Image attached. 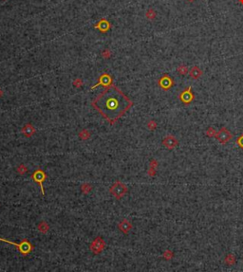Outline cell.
Returning <instances> with one entry per match:
<instances>
[{
  "label": "cell",
  "instance_id": "6",
  "mask_svg": "<svg viewBox=\"0 0 243 272\" xmlns=\"http://www.w3.org/2000/svg\"><path fill=\"white\" fill-rule=\"evenodd\" d=\"M187 68L186 66H184V65H180V66H179V68H178V71H179V74H185L186 72H187Z\"/></svg>",
  "mask_w": 243,
  "mask_h": 272
},
{
  "label": "cell",
  "instance_id": "3",
  "mask_svg": "<svg viewBox=\"0 0 243 272\" xmlns=\"http://www.w3.org/2000/svg\"><path fill=\"white\" fill-rule=\"evenodd\" d=\"M216 137H218V140L221 143H226L229 140H231L232 136H231L230 133L225 129V128H222V129L219 131V135L216 136Z\"/></svg>",
  "mask_w": 243,
  "mask_h": 272
},
{
  "label": "cell",
  "instance_id": "2",
  "mask_svg": "<svg viewBox=\"0 0 243 272\" xmlns=\"http://www.w3.org/2000/svg\"><path fill=\"white\" fill-rule=\"evenodd\" d=\"M194 99V95L191 92V87H188L187 89L184 90L182 94H180V100H182L185 104H189L193 101Z\"/></svg>",
  "mask_w": 243,
  "mask_h": 272
},
{
  "label": "cell",
  "instance_id": "4",
  "mask_svg": "<svg viewBox=\"0 0 243 272\" xmlns=\"http://www.w3.org/2000/svg\"><path fill=\"white\" fill-rule=\"evenodd\" d=\"M201 74H202V72H201V70L198 68V66H194L190 71V76L192 77L193 79H199L201 76Z\"/></svg>",
  "mask_w": 243,
  "mask_h": 272
},
{
  "label": "cell",
  "instance_id": "5",
  "mask_svg": "<svg viewBox=\"0 0 243 272\" xmlns=\"http://www.w3.org/2000/svg\"><path fill=\"white\" fill-rule=\"evenodd\" d=\"M161 85H162L163 88L167 89V88H169V87L172 85V81H171V79H170L168 76L167 77H164V78H162V84Z\"/></svg>",
  "mask_w": 243,
  "mask_h": 272
},
{
  "label": "cell",
  "instance_id": "7",
  "mask_svg": "<svg viewBox=\"0 0 243 272\" xmlns=\"http://www.w3.org/2000/svg\"><path fill=\"white\" fill-rule=\"evenodd\" d=\"M187 1H189V2H194L195 0H187Z\"/></svg>",
  "mask_w": 243,
  "mask_h": 272
},
{
  "label": "cell",
  "instance_id": "8",
  "mask_svg": "<svg viewBox=\"0 0 243 272\" xmlns=\"http://www.w3.org/2000/svg\"><path fill=\"white\" fill-rule=\"evenodd\" d=\"M239 1H240V2H241L242 4H243V0H239Z\"/></svg>",
  "mask_w": 243,
  "mask_h": 272
},
{
  "label": "cell",
  "instance_id": "1",
  "mask_svg": "<svg viewBox=\"0 0 243 272\" xmlns=\"http://www.w3.org/2000/svg\"><path fill=\"white\" fill-rule=\"evenodd\" d=\"M131 104V101L114 85L108 86L92 101L93 107L110 124L120 119Z\"/></svg>",
  "mask_w": 243,
  "mask_h": 272
}]
</instances>
